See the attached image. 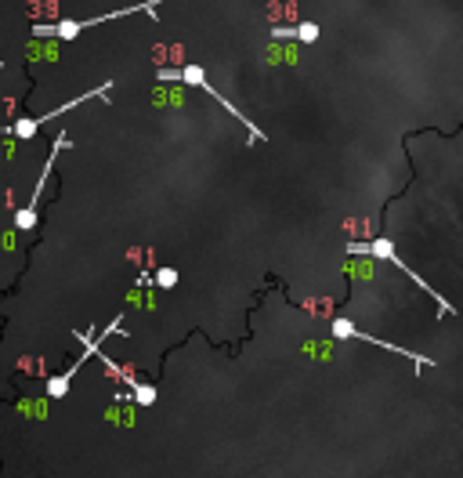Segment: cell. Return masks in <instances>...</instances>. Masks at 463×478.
<instances>
[{
    "label": "cell",
    "mask_w": 463,
    "mask_h": 478,
    "mask_svg": "<svg viewBox=\"0 0 463 478\" xmlns=\"http://www.w3.org/2000/svg\"><path fill=\"white\" fill-rule=\"evenodd\" d=\"M347 250H352V254H369V258H380V261H391V264H395L398 272H405V276L413 279V283H420V287H424V290L431 293L434 301H438V308H442L438 315H453V304H449V301H442L438 293H434V290H431V287L424 283V279H420V276H416V272L409 269V264H402V258L395 254V247H391V239H373V243H366V247H362V243H347Z\"/></svg>",
    "instance_id": "cell-1"
},
{
    "label": "cell",
    "mask_w": 463,
    "mask_h": 478,
    "mask_svg": "<svg viewBox=\"0 0 463 478\" xmlns=\"http://www.w3.org/2000/svg\"><path fill=\"white\" fill-rule=\"evenodd\" d=\"M91 351H94V341H87V351H83V359H87ZM83 359H80V362H83ZM80 362H76V366H80ZM76 366H73V370H65L62 377H54V381L47 384V395H51V399H62V395H65V388H69V381H73Z\"/></svg>",
    "instance_id": "cell-2"
},
{
    "label": "cell",
    "mask_w": 463,
    "mask_h": 478,
    "mask_svg": "<svg viewBox=\"0 0 463 478\" xmlns=\"http://www.w3.org/2000/svg\"><path fill=\"white\" fill-rule=\"evenodd\" d=\"M181 80H185V83H192V87H203V91H210V94H214L217 98V91L214 87H210V83H206V76H203V69L200 65H185V69H181V73H177Z\"/></svg>",
    "instance_id": "cell-3"
},
{
    "label": "cell",
    "mask_w": 463,
    "mask_h": 478,
    "mask_svg": "<svg viewBox=\"0 0 463 478\" xmlns=\"http://www.w3.org/2000/svg\"><path fill=\"white\" fill-rule=\"evenodd\" d=\"M297 40H304V44H315L319 40V25L315 22H304V25H297V30H290Z\"/></svg>",
    "instance_id": "cell-4"
},
{
    "label": "cell",
    "mask_w": 463,
    "mask_h": 478,
    "mask_svg": "<svg viewBox=\"0 0 463 478\" xmlns=\"http://www.w3.org/2000/svg\"><path fill=\"white\" fill-rule=\"evenodd\" d=\"M152 279H156L160 290H171V287L177 283V272H174V269H156V276H152Z\"/></svg>",
    "instance_id": "cell-5"
},
{
    "label": "cell",
    "mask_w": 463,
    "mask_h": 478,
    "mask_svg": "<svg viewBox=\"0 0 463 478\" xmlns=\"http://www.w3.org/2000/svg\"><path fill=\"white\" fill-rule=\"evenodd\" d=\"M134 395H138V402H142V406H152V402H156V388H149V384H134Z\"/></svg>",
    "instance_id": "cell-6"
},
{
    "label": "cell",
    "mask_w": 463,
    "mask_h": 478,
    "mask_svg": "<svg viewBox=\"0 0 463 478\" xmlns=\"http://www.w3.org/2000/svg\"><path fill=\"white\" fill-rule=\"evenodd\" d=\"M80 30H83V25H80V22H62V25H54V30H51V33H58V37H76Z\"/></svg>",
    "instance_id": "cell-7"
},
{
    "label": "cell",
    "mask_w": 463,
    "mask_h": 478,
    "mask_svg": "<svg viewBox=\"0 0 463 478\" xmlns=\"http://www.w3.org/2000/svg\"><path fill=\"white\" fill-rule=\"evenodd\" d=\"M36 131V120H22V123H15V138H30Z\"/></svg>",
    "instance_id": "cell-8"
}]
</instances>
